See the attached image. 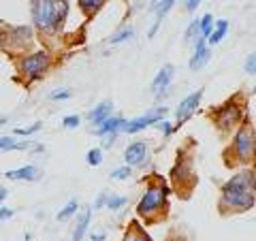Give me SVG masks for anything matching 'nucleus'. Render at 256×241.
<instances>
[{
	"label": "nucleus",
	"mask_w": 256,
	"mask_h": 241,
	"mask_svg": "<svg viewBox=\"0 0 256 241\" xmlns=\"http://www.w3.org/2000/svg\"><path fill=\"white\" fill-rule=\"evenodd\" d=\"M222 203L230 207H239V210H252L254 207V173L242 171L224 184Z\"/></svg>",
	"instance_id": "obj_1"
},
{
	"label": "nucleus",
	"mask_w": 256,
	"mask_h": 241,
	"mask_svg": "<svg viewBox=\"0 0 256 241\" xmlns=\"http://www.w3.org/2000/svg\"><path fill=\"white\" fill-rule=\"evenodd\" d=\"M66 0H32V20L41 30L56 32L66 18Z\"/></svg>",
	"instance_id": "obj_2"
},
{
	"label": "nucleus",
	"mask_w": 256,
	"mask_h": 241,
	"mask_svg": "<svg viewBox=\"0 0 256 241\" xmlns=\"http://www.w3.org/2000/svg\"><path fill=\"white\" fill-rule=\"evenodd\" d=\"M164 196H166V188H150V190L146 192V196L141 198L139 212H141V214H152V212H156L158 207L164 203Z\"/></svg>",
	"instance_id": "obj_3"
},
{
	"label": "nucleus",
	"mask_w": 256,
	"mask_h": 241,
	"mask_svg": "<svg viewBox=\"0 0 256 241\" xmlns=\"http://www.w3.org/2000/svg\"><path fill=\"white\" fill-rule=\"evenodd\" d=\"M47 64H50V58H47V54H45V52H36V54H32V56H28V58L24 60V70H26V73H28L32 79H36L38 75L45 73Z\"/></svg>",
	"instance_id": "obj_4"
},
{
	"label": "nucleus",
	"mask_w": 256,
	"mask_h": 241,
	"mask_svg": "<svg viewBox=\"0 0 256 241\" xmlns=\"http://www.w3.org/2000/svg\"><path fill=\"white\" fill-rule=\"evenodd\" d=\"M166 114V109L162 107V109H158V111H152V114H148V116H141V118H137V120H132V122H124L122 124V128L126 132H137V130H143V128H148V126H152L154 122H158V120H162V116Z\"/></svg>",
	"instance_id": "obj_5"
},
{
	"label": "nucleus",
	"mask_w": 256,
	"mask_h": 241,
	"mask_svg": "<svg viewBox=\"0 0 256 241\" xmlns=\"http://www.w3.org/2000/svg\"><path fill=\"white\" fill-rule=\"evenodd\" d=\"M235 150H237V154L242 160H248V158H252V152H254V134L250 128H242L237 134V139H235Z\"/></svg>",
	"instance_id": "obj_6"
},
{
	"label": "nucleus",
	"mask_w": 256,
	"mask_h": 241,
	"mask_svg": "<svg viewBox=\"0 0 256 241\" xmlns=\"http://www.w3.org/2000/svg\"><path fill=\"white\" fill-rule=\"evenodd\" d=\"M201 96H203V90H196L194 94H190L188 98H184L180 102V107H178V124H184L192 114H194V109L198 105V100H201Z\"/></svg>",
	"instance_id": "obj_7"
},
{
	"label": "nucleus",
	"mask_w": 256,
	"mask_h": 241,
	"mask_svg": "<svg viewBox=\"0 0 256 241\" xmlns=\"http://www.w3.org/2000/svg\"><path fill=\"white\" fill-rule=\"evenodd\" d=\"M146 156H148V146H146V143H141V141L132 143V146H128L126 148V154H124L128 164H141L143 160H146Z\"/></svg>",
	"instance_id": "obj_8"
},
{
	"label": "nucleus",
	"mask_w": 256,
	"mask_h": 241,
	"mask_svg": "<svg viewBox=\"0 0 256 241\" xmlns=\"http://www.w3.org/2000/svg\"><path fill=\"white\" fill-rule=\"evenodd\" d=\"M207 60H210V50L205 47V38L201 36L196 41V50H194V56H192V60H190V68L192 70H198V68H203Z\"/></svg>",
	"instance_id": "obj_9"
},
{
	"label": "nucleus",
	"mask_w": 256,
	"mask_h": 241,
	"mask_svg": "<svg viewBox=\"0 0 256 241\" xmlns=\"http://www.w3.org/2000/svg\"><path fill=\"white\" fill-rule=\"evenodd\" d=\"M171 77H173V66H171V64H166V66H162V70L156 75L154 84H152V90H154L156 94H160L166 86L171 84Z\"/></svg>",
	"instance_id": "obj_10"
},
{
	"label": "nucleus",
	"mask_w": 256,
	"mask_h": 241,
	"mask_svg": "<svg viewBox=\"0 0 256 241\" xmlns=\"http://www.w3.org/2000/svg\"><path fill=\"white\" fill-rule=\"evenodd\" d=\"M218 122L222 128H230L235 122H239V109L235 105H226L218 114Z\"/></svg>",
	"instance_id": "obj_11"
},
{
	"label": "nucleus",
	"mask_w": 256,
	"mask_h": 241,
	"mask_svg": "<svg viewBox=\"0 0 256 241\" xmlns=\"http://www.w3.org/2000/svg\"><path fill=\"white\" fill-rule=\"evenodd\" d=\"M9 180H28V182H34V180H38V168L36 166H22V168H18V171H6L4 173Z\"/></svg>",
	"instance_id": "obj_12"
},
{
	"label": "nucleus",
	"mask_w": 256,
	"mask_h": 241,
	"mask_svg": "<svg viewBox=\"0 0 256 241\" xmlns=\"http://www.w3.org/2000/svg\"><path fill=\"white\" fill-rule=\"evenodd\" d=\"M111 107H114L111 102H102V105H98V107H96L92 114H90V120H92L94 124H102V122H105V120L109 118Z\"/></svg>",
	"instance_id": "obj_13"
},
{
	"label": "nucleus",
	"mask_w": 256,
	"mask_h": 241,
	"mask_svg": "<svg viewBox=\"0 0 256 241\" xmlns=\"http://www.w3.org/2000/svg\"><path fill=\"white\" fill-rule=\"evenodd\" d=\"M122 124H124V120H120V118H107L105 122L100 124V128H98V134L118 132V128H122Z\"/></svg>",
	"instance_id": "obj_14"
},
{
	"label": "nucleus",
	"mask_w": 256,
	"mask_h": 241,
	"mask_svg": "<svg viewBox=\"0 0 256 241\" xmlns=\"http://www.w3.org/2000/svg\"><path fill=\"white\" fill-rule=\"evenodd\" d=\"M88 224H90V212H84V216L79 218L77 226H75V230H73V241H82V237L86 235Z\"/></svg>",
	"instance_id": "obj_15"
},
{
	"label": "nucleus",
	"mask_w": 256,
	"mask_h": 241,
	"mask_svg": "<svg viewBox=\"0 0 256 241\" xmlns=\"http://www.w3.org/2000/svg\"><path fill=\"white\" fill-rule=\"evenodd\" d=\"M226 30H228V22H226V20H220L216 32H210V43H212V45H218L222 38H224V34H226Z\"/></svg>",
	"instance_id": "obj_16"
},
{
	"label": "nucleus",
	"mask_w": 256,
	"mask_h": 241,
	"mask_svg": "<svg viewBox=\"0 0 256 241\" xmlns=\"http://www.w3.org/2000/svg\"><path fill=\"white\" fill-rule=\"evenodd\" d=\"M105 4V0H79V6L86 11V13H94L98 11L100 6Z\"/></svg>",
	"instance_id": "obj_17"
},
{
	"label": "nucleus",
	"mask_w": 256,
	"mask_h": 241,
	"mask_svg": "<svg viewBox=\"0 0 256 241\" xmlns=\"http://www.w3.org/2000/svg\"><path fill=\"white\" fill-rule=\"evenodd\" d=\"M198 34H201V28H198V20H196V22H192L190 26H188V30H186V41L192 43L194 38H201Z\"/></svg>",
	"instance_id": "obj_18"
},
{
	"label": "nucleus",
	"mask_w": 256,
	"mask_h": 241,
	"mask_svg": "<svg viewBox=\"0 0 256 241\" xmlns=\"http://www.w3.org/2000/svg\"><path fill=\"white\" fill-rule=\"evenodd\" d=\"M212 24H214V18H212V15H205L203 20H198V28H201V34H203V36H210Z\"/></svg>",
	"instance_id": "obj_19"
},
{
	"label": "nucleus",
	"mask_w": 256,
	"mask_h": 241,
	"mask_svg": "<svg viewBox=\"0 0 256 241\" xmlns=\"http://www.w3.org/2000/svg\"><path fill=\"white\" fill-rule=\"evenodd\" d=\"M75 212H77V200H70V203L58 214V220H66V218H70V216H73Z\"/></svg>",
	"instance_id": "obj_20"
},
{
	"label": "nucleus",
	"mask_w": 256,
	"mask_h": 241,
	"mask_svg": "<svg viewBox=\"0 0 256 241\" xmlns=\"http://www.w3.org/2000/svg\"><path fill=\"white\" fill-rule=\"evenodd\" d=\"M124 205H126L124 196H109L107 198V207H109V210H114V212H118L120 207H124Z\"/></svg>",
	"instance_id": "obj_21"
},
{
	"label": "nucleus",
	"mask_w": 256,
	"mask_h": 241,
	"mask_svg": "<svg viewBox=\"0 0 256 241\" xmlns=\"http://www.w3.org/2000/svg\"><path fill=\"white\" fill-rule=\"evenodd\" d=\"M88 162H90L92 166H98V164L102 162V154H100V150H98V148L88 152Z\"/></svg>",
	"instance_id": "obj_22"
},
{
	"label": "nucleus",
	"mask_w": 256,
	"mask_h": 241,
	"mask_svg": "<svg viewBox=\"0 0 256 241\" xmlns=\"http://www.w3.org/2000/svg\"><path fill=\"white\" fill-rule=\"evenodd\" d=\"M173 4H175V0H162V4H160V9H158V18H156V22H162V18L171 11V6H173Z\"/></svg>",
	"instance_id": "obj_23"
},
{
	"label": "nucleus",
	"mask_w": 256,
	"mask_h": 241,
	"mask_svg": "<svg viewBox=\"0 0 256 241\" xmlns=\"http://www.w3.org/2000/svg\"><path fill=\"white\" fill-rule=\"evenodd\" d=\"M130 36H132V28H124L120 34L111 36V43H122V41H126V38H130Z\"/></svg>",
	"instance_id": "obj_24"
},
{
	"label": "nucleus",
	"mask_w": 256,
	"mask_h": 241,
	"mask_svg": "<svg viewBox=\"0 0 256 241\" xmlns=\"http://www.w3.org/2000/svg\"><path fill=\"white\" fill-rule=\"evenodd\" d=\"M111 178H114V180H128V178H130V166L118 168V171L111 173Z\"/></svg>",
	"instance_id": "obj_25"
},
{
	"label": "nucleus",
	"mask_w": 256,
	"mask_h": 241,
	"mask_svg": "<svg viewBox=\"0 0 256 241\" xmlns=\"http://www.w3.org/2000/svg\"><path fill=\"white\" fill-rule=\"evenodd\" d=\"M15 148V141L11 136H0V150H13Z\"/></svg>",
	"instance_id": "obj_26"
},
{
	"label": "nucleus",
	"mask_w": 256,
	"mask_h": 241,
	"mask_svg": "<svg viewBox=\"0 0 256 241\" xmlns=\"http://www.w3.org/2000/svg\"><path fill=\"white\" fill-rule=\"evenodd\" d=\"M38 128H41V124H34V126H30V128H18V130H15V134H24V136H28V134H32V132H36Z\"/></svg>",
	"instance_id": "obj_27"
},
{
	"label": "nucleus",
	"mask_w": 256,
	"mask_h": 241,
	"mask_svg": "<svg viewBox=\"0 0 256 241\" xmlns=\"http://www.w3.org/2000/svg\"><path fill=\"white\" fill-rule=\"evenodd\" d=\"M66 128H77L79 126V116H68V118H64V122H62Z\"/></svg>",
	"instance_id": "obj_28"
},
{
	"label": "nucleus",
	"mask_w": 256,
	"mask_h": 241,
	"mask_svg": "<svg viewBox=\"0 0 256 241\" xmlns=\"http://www.w3.org/2000/svg\"><path fill=\"white\" fill-rule=\"evenodd\" d=\"M68 96H70V92L60 90V92H52L50 98H52V100H64V98H68Z\"/></svg>",
	"instance_id": "obj_29"
},
{
	"label": "nucleus",
	"mask_w": 256,
	"mask_h": 241,
	"mask_svg": "<svg viewBox=\"0 0 256 241\" xmlns=\"http://www.w3.org/2000/svg\"><path fill=\"white\" fill-rule=\"evenodd\" d=\"M254 66H256V58H254V54H250V56H248V62H246V70H248V73H254Z\"/></svg>",
	"instance_id": "obj_30"
},
{
	"label": "nucleus",
	"mask_w": 256,
	"mask_h": 241,
	"mask_svg": "<svg viewBox=\"0 0 256 241\" xmlns=\"http://www.w3.org/2000/svg\"><path fill=\"white\" fill-rule=\"evenodd\" d=\"M198 4H201V0H186V9L188 11H194Z\"/></svg>",
	"instance_id": "obj_31"
},
{
	"label": "nucleus",
	"mask_w": 256,
	"mask_h": 241,
	"mask_svg": "<svg viewBox=\"0 0 256 241\" xmlns=\"http://www.w3.org/2000/svg\"><path fill=\"white\" fill-rule=\"evenodd\" d=\"M13 212L11 210H0V220H4V218H11Z\"/></svg>",
	"instance_id": "obj_32"
},
{
	"label": "nucleus",
	"mask_w": 256,
	"mask_h": 241,
	"mask_svg": "<svg viewBox=\"0 0 256 241\" xmlns=\"http://www.w3.org/2000/svg\"><path fill=\"white\" fill-rule=\"evenodd\" d=\"M116 141V132H111L109 136H107V139H105V148H109L111 146V143H114Z\"/></svg>",
	"instance_id": "obj_33"
},
{
	"label": "nucleus",
	"mask_w": 256,
	"mask_h": 241,
	"mask_svg": "<svg viewBox=\"0 0 256 241\" xmlns=\"http://www.w3.org/2000/svg\"><path fill=\"white\" fill-rule=\"evenodd\" d=\"M160 130H164V134H169L171 132V126L166 124V122H162V124H160Z\"/></svg>",
	"instance_id": "obj_34"
},
{
	"label": "nucleus",
	"mask_w": 256,
	"mask_h": 241,
	"mask_svg": "<svg viewBox=\"0 0 256 241\" xmlns=\"http://www.w3.org/2000/svg\"><path fill=\"white\" fill-rule=\"evenodd\" d=\"M105 200H107V194H100L98 200H96V207H102V203H105Z\"/></svg>",
	"instance_id": "obj_35"
},
{
	"label": "nucleus",
	"mask_w": 256,
	"mask_h": 241,
	"mask_svg": "<svg viewBox=\"0 0 256 241\" xmlns=\"http://www.w3.org/2000/svg\"><path fill=\"white\" fill-rule=\"evenodd\" d=\"M92 241H105V235H102V232L100 235H92Z\"/></svg>",
	"instance_id": "obj_36"
},
{
	"label": "nucleus",
	"mask_w": 256,
	"mask_h": 241,
	"mask_svg": "<svg viewBox=\"0 0 256 241\" xmlns=\"http://www.w3.org/2000/svg\"><path fill=\"white\" fill-rule=\"evenodd\" d=\"M4 196H6V190H4V188H0V203L4 200Z\"/></svg>",
	"instance_id": "obj_37"
},
{
	"label": "nucleus",
	"mask_w": 256,
	"mask_h": 241,
	"mask_svg": "<svg viewBox=\"0 0 256 241\" xmlns=\"http://www.w3.org/2000/svg\"><path fill=\"white\" fill-rule=\"evenodd\" d=\"M132 241H150V239H143V237H134Z\"/></svg>",
	"instance_id": "obj_38"
}]
</instances>
